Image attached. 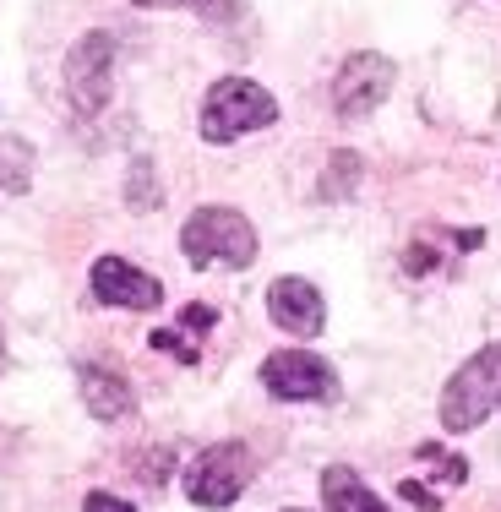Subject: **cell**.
<instances>
[{"label":"cell","mask_w":501,"mask_h":512,"mask_svg":"<svg viewBox=\"0 0 501 512\" xmlns=\"http://www.w3.org/2000/svg\"><path fill=\"white\" fill-rule=\"evenodd\" d=\"M180 251H186L191 267H213V262L251 267L256 235L235 207H202V213H191V224L180 229Z\"/></svg>","instance_id":"1"},{"label":"cell","mask_w":501,"mask_h":512,"mask_svg":"<svg viewBox=\"0 0 501 512\" xmlns=\"http://www.w3.org/2000/svg\"><path fill=\"white\" fill-rule=\"evenodd\" d=\"M273 120H278L273 93L256 88L246 77H224V82H213V93H207V104H202V137L207 142H235L256 126H273Z\"/></svg>","instance_id":"2"},{"label":"cell","mask_w":501,"mask_h":512,"mask_svg":"<svg viewBox=\"0 0 501 512\" xmlns=\"http://www.w3.org/2000/svg\"><path fill=\"white\" fill-rule=\"evenodd\" d=\"M501 404V344L469 355L452 371L447 393H442V425L447 431H474Z\"/></svg>","instance_id":"3"},{"label":"cell","mask_w":501,"mask_h":512,"mask_svg":"<svg viewBox=\"0 0 501 512\" xmlns=\"http://www.w3.org/2000/svg\"><path fill=\"white\" fill-rule=\"evenodd\" d=\"M251 485V453L240 442H213L191 458L186 469V496L197 507H229Z\"/></svg>","instance_id":"4"},{"label":"cell","mask_w":501,"mask_h":512,"mask_svg":"<svg viewBox=\"0 0 501 512\" xmlns=\"http://www.w3.org/2000/svg\"><path fill=\"white\" fill-rule=\"evenodd\" d=\"M109 66H115V39H109V33H88V39L66 55V93H71V104H77L82 115L104 109Z\"/></svg>","instance_id":"5"},{"label":"cell","mask_w":501,"mask_h":512,"mask_svg":"<svg viewBox=\"0 0 501 512\" xmlns=\"http://www.w3.org/2000/svg\"><path fill=\"white\" fill-rule=\"evenodd\" d=\"M387 88H393V60L387 55H354V60H344V71H338V82H333V104H338V115L360 120L387 99Z\"/></svg>","instance_id":"6"},{"label":"cell","mask_w":501,"mask_h":512,"mask_svg":"<svg viewBox=\"0 0 501 512\" xmlns=\"http://www.w3.org/2000/svg\"><path fill=\"white\" fill-rule=\"evenodd\" d=\"M262 382L273 398H289V404H311V398H333V371H327L316 355H300V349H284L262 365Z\"/></svg>","instance_id":"7"},{"label":"cell","mask_w":501,"mask_h":512,"mask_svg":"<svg viewBox=\"0 0 501 512\" xmlns=\"http://www.w3.org/2000/svg\"><path fill=\"white\" fill-rule=\"evenodd\" d=\"M93 295H99L104 306H120V311H153L158 300H164V289H158V278L137 273V267L120 262V256H99V262H93Z\"/></svg>","instance_id":"8"},{"label":"cell","mask_w":501,"mask_h":512,"mask_svg":"<svg viewBox=\"0 0 501 512\" xmlns=\"http://www.w3.org/2000/svg\"><path fill=\"white\" fill-rule=\"evenodd\" d=\"M420 463H425L431 474H403L398 496H403V502H414V507L431 512V507H442L447 496L458 491L463 474H469V469H463V458H458V453H442L436 442H425V447H420Z\"/></svg>","instance_id":"9"},{"label":"cell","mask_w":501,"mask_h":512,"mask_svg":"<svg viewBox=\"0 0 501 512\" xmlns=\"http://www.w3.org/2000/svg\"><path fill=\"white\" fill-rule=\"evenodd\" d=\"M267 306H273V322L289 327L295 338H311L322 333V289L311 284V278H278L273 289H267Z\"/></svg>","instance_id":"10"},{"label":"cell","mask_w":501,"mask_h":512,"mask_svg":"<svg viewBox=\"0 0 501 512\" xmlns=\"http://www.w3.org/2000/svg\"><path fill=\"white\" fill-rule=\"evenodd\" d=\"M322 496H327V512H387L376 502V491H365V480L344 463H333V469H322Z\"/></svg>","instance_id":"11"},{"label":"cell","mask_w":501,"mask_h":512,"mask_svg":"<svg viewBox=\"0 0 501 512\" xmlns=\"http://www.w3.org/2000/svg\"><path fill=\"white\" fill-rule=\"evenodd\" d=\"M82 393H88V409L99 414V420H120V414L131 409V393L120 376L109 371H82Z\"/></svg>","instance_id":"12"},{"label":"cell","mask_w":501,"mask_h":512,"mask_svg":"<svg viewBox=\"0 0 501 512\" xmlns=\"http://www.w3.org/2000/svg\"><path fill=\"white\" fill-rule=\"evenodd\" d=\"M202 327H213V311H207V306H186V311H180V327L153 333V349H169V355H180V360H197V333H202Z\"/></svg>","instance_id":"13"},{"label":"cell","mask_w":501,"mask_h":512,"mask_svg":"<svg viewBox=\"0 0 501 512\" xmlns=\"http://www.w3.org/2000/svg\"><path fill=\"white\" fill-rule=\"evenodd\" d=\"M354 169H360V158H333V186H327V197H344V191H349V180L344 175H354Z\"/></svg>","instance_id":"14"},{"label":"cell","mask_w":501,"mask_h":512,"mask_svg":"<svg viewBox=\"0 0 501 512\" xmlns=\"http://www.w3.org/2000/svg\"><path fill=\"white\" fill-rule=\"evenodd\" d=\"M82 512H137V507H126L120 496H104V491H93V496H88V507H82Z\"/></svg>","instance_id":"15"},{"label":"cell","mask_w":501,"mask_h":512,"mask_svg":"<svg viewBox=\"0 0 501 512\" xmlns=\"http://www.w3.org/2000/svg\"><path fill=\"white\" fill-rule=\"evenodd\" d=\"M137 6H180V0H137Z\"/></svg>","instance_id":"16"}]
</instances>
